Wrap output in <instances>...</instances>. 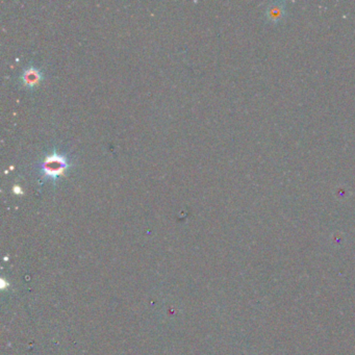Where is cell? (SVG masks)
<instances>
[{
	"label": "cell",
	"instance_id": "obj_1",
	"mask_svg": "<svg viewBox=\"0 0 355 355\" xmlns=\"http://www.w3.org/2000/svg\"><path fill=\"white\" fill-rule=\"evenodd\" d=\"M71 167H72V160L70 156L58 149H52L37 164L41 180L51 181L53 183L65 175Z\"/></svg>",
	"mask_w": 355,
	"mask_h": 355
},
{
	"label": "cell",
	"instance_id": "obj_2",
	"mask_svg": "<svg viewBox=\"0 0 355 355\" xmlns=\"http://www.w3.org/2000/svg\"><path fill=\"white\" fill-rule=\"evenodd\" d=\"M42 78H43V73L38 67L34 66L26 67L21 74V81L26 89H33L37 87Z\"/></svg>",
	"mask_w": 355,
	"mask_h": 355
}]
</instances>
